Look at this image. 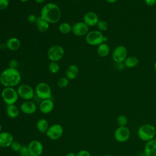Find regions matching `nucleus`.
<instances>
[{"instance_id": "nucleus-9", "label": "nucleus", "mask_w": 156, "mask_h": 156, "mask_svg": "<svg viewBox=\"0 0 156 156\" xmlns=\"http://www.w3.org/2000/svg\"><path fill=\"white\" fill-rule=\"evenodd\" d=\"M63 133V128L59 124H54L49 126L46 132V136L52 140H57L60 138Z\"/></svg>"}, {"instance_id": "nucleus-11", "label": "nucleus", "mask_w": 156, "mask_h": 156, "mask_svg": "<svg viewBox=\"0 0 156 156\" xmlns=\"http://www.w3.org/2000/svg\"><path fill=\"white\" fill-rule=\"evenodd\" d=\"M127 57V49L123 45L116 46L112 52V58L116 63H123Z\"/></svg>"}, {"instance_id": "nucleus-36", "label": "nucleus", "mask_w": 156, "mask_h": 156, "mask_svg": "<svg viewBox=\"0 0 156 156\" xmlns=\"http://www.w3.org/2000/svg\"><path fill=\"white\" fill-rule=\"evenodd\" d=\"M144 2L148 6H154L156 4V0H144Z\"/></svg>"}, {"instance_id": "nucleus-41", "label": "nucleus", "mask_w": 156, "mask_h": 156, "mask_svg": "<svg viewBox=\"0 0 156 156\" xmlns=\"http://www.w3.org/2000/svg\"><path fill=\"white\" fill-rule=\"evenodd\" d=\"M108 3H110V4H113L115 3L116 1H117V0H105Z\"/></svg>"}, {"instance_id": "nucleus-17", "label": "nucleus", "mask_w": 156, "mask_h": 156, "mask_svg": "<svg viewBox=\"0 0 156 156\" xmlns=\"http://www.w3.org/2000/svg\"><path fill=\"white\" fill-rule=\"evenodd\" d=\"M54 108V103L51 99L42 100L39 105V110L43 114L51 113Z\"/></svg>"}, {"instance_id": "nucleus-19", "label": "nucleus", "mask_w": 156, "mask_h": 156, "mask_svg": "<svg viewBox=\"0 0 156 156\" xmlns=\"http://www.w3.org/2000/svg\"><path fill=\"white\" fill-rule=\"evenodd\" d=\"M5 46L10 51H15L20 48L21 42L18 38L16 37H11L6 41Z\"/></svg>"}, {"instance_id": "nucleus-40", "label": "nucleus", "mask_w": 156, "mask_h": 156, "mask_svg": "<svg viewBox=\"0 0 156 156\" xmlns=\"http://www.w3.org/2000/svg\"><path fill=\"white\" fill-rule=\"evenodd\" d=\"M35 1V2H37V4H42L43 2H45L46 0H34Z\"/></svg>"}, {"instance_id": "nucleus-20", "label": "nucleus", "mask_w": 156, "mask_h": 156, "mask_svg": "<svg viewBox=\"0 0 156 156\" xmlns=\"http://www.w3.org/2000/svg\"><path fill=\"white\" fill-rule=\"evenodd\" d=\"M79 74V68L76 65H70L66 68L65 75L66 77L69 80L75 79Z\"/></svg>"}, {"instance_id": "nucleus-12", "label": "nucleus", "mask_w": 156, "mask_h": 156, "mask_svg": "<svg viewBox=\"0 0 156 156\" xmlns=\"http://www.w3.org/2000/svg\"><path fill=\"white\" fill-rule=\"evenodd\" d=\"M29 152L31 156H40L43 152V144L38 140L31 141L27 145Z\"/></svg>"}, {"instance_id": "nucleus-14", "label": "nucleus", "mask_w": 156, "mask_h": 156, "mask_svg": "<svg viewBox=\"0 0 156 156\" xmlns=\"http://www.w3.org/2000/svg\"><path fill=\"white\" fill-rule=\"evenodd\" d=\"M37 105L33 101H25L20 105L21 112L26 115H31L37 111Z\"/></svg>"}, {"instance_id": "nucleus-39", "label": "nucleus", "mask_w": 156, "mask_h": 156, "mask_svg": "<svg viewBox=\"0 0 156 156\" xmlns=\"http://www.w3.org/2000/svg\"><path fill=\"white\" fill-rule=\"evenodd\" d=\"M66 156H76V154L75 153H74V152H68V153L66 154Z\"/></svg>"}, {"instance_id": "nucleus-22", "label": "nucleus", "mask_w": 156, "mask_h": 156, "mask_svg": "<svg viewBox=\"0 0 156 156\" xmlns=\"http://www.w3.org/2000/svg\"><path fill=\"white\" fill-rule=\"evenodd\" d=\"M110 51V47L108 44L103 43L99 44L97 48V53L101 57H106L108 55Z\"/></svg>"}, {"instance_id": "nucleus-29", "label": "nucleus", "mask_w": 156, "mask_h": 156, "mask_svg": "<svg viewBox=\"0 0 156 156\" xmlns=\"http://www.w3.org/2000/svg\"><path fill=\"white\" fill-rule=\"evenodd\" d=\"M69 79L66 77H62L57 80V85L59 88H65L69 84Z\"/></svg>"}, {"instance_id": "nucleus-15", "label": "nucleus", "mask_w": 156, "mask_h": 156, "mask_svg": "<svg viewBox=\"0 0 156 156\" xmlns=\"http://www.w3.org/2000/svg\"><path fill=\"white\" fill-rule=\"evenodd\" d=\"M14 141L13 135L8 132H1L0 133V147L5 148L10 147Z\"/></svg>"}, {"instance_id": "nucleus-21", "label": "nucleus", "mask_w": 156, "mask_h": 156, "mask_svg": "<svg viewBox=\"0 0 156 156\" xmlns=\"http://www.w3.org/2000/svg\"><path fill=\"white\" fill-rule=\"evenodd\" d=\"M35 24L37 27V29L41 32H46L49 27V23H48L46 21L43 19L40 16L37 18Z\"/></svg>"}, {"instance_id": "nucleus-43", "label": "nucleus", "mask_w": 156, "mask_h": 156, "mask_svg": "<svg viewBox=\"0 0 156 156\" xmlns=\"http://www.w3.org/2000/svg\"><path fill=\"white\" fill-rule=\"evenodd\" d=\"M103 156H113V155H112V154H105V155H104Z\"/></svg>"}, {"instance_id": "nucleus-28", "label": "nucleus", "mask_w": 156, "mask_h": 156, "mask_svg": "<svg viewBox=\"0 0 156 156\" xmlns=\"http://www.w3.org/2000/svg\"><path fill=\"white\" fill-rule=\"evenodd\" d=\"M128 122V119L124 115H119L116 118V123L119 126H126Z\"/></svg>"}, {"instance_id": "nucleus-3", "label": "nucleus", "mask_w": 156, "mask_h": 156, "mask_svg": "<svg viewBox=\"0 0 156 156\" xmlns=\"http://www.w3.org/2000/svg\"><path fill=\"white\" fill-rule=\"evenodd\" d=\"M137 134L140 140L147 142L154 138L156 135V129L153 125L145 124L139 127Z\"/></svg>"}, {"instance_id": "nucleus-46", "label": "nucleus", "mask_w": 156, "mask_h": 156, "mask_svg": "<svg viewBox=\"0 0 156 156\" xmlns=\"http://www.w3.org/2000/svg\"><path fill=\"white\" fill-rule=\"evenodd\" d=\"M74 1H79V0H74Z\"/></svg>"}, {"instance_id": "nucleus-34", "label": "nucleus", "mask_w": 156, "mask_h": 156, "mask_svg": "<svg viewBox=\"0 0 156 156\" xmlns=\"http://www.w3.org/2000/svg\"><path fill=\"white\" fill-rule=\"evenodd\" d=\"M9 65L10 68H16V67L18 66V61L16 59H12V60H10Z\"/></svg>"}, {"instance_id": "nucleus-44", "label": "nucleus", "mask_w": 156, "mask_h": 156, "mask_svg": "<svg viewBox=\"0 0 156 156\" xmlns=\"http://www.w3.org/2000/svg\"><path fill=\"white\" fill-rule=\"evenodd\" d=\"M2 132V125L0 124V133Z\"/></svg>"}, {"instance_id": "nucleus-23", "label": "nucleus", "mask_w": 156, "mask_h": 156, "mask_svg": "<svg viewBox=\"0 0 156 156\" xmlns=\"http://www.w3.org/2000/svg\"><path fill=\"white\" fill-rule=\"evenodd\" d=\"M6 113L9 118L14 119L18 116L20 114V110L15 104L9 105L6 108Z\"/></svg>"}, {"instance_id": "nucleus-24", "label": "nucleus", "mask_w": 156, "mask_h": 156, "mask_svg": "<svg viewBox=\"0 0 156 156\" xmlns=\"http://www.w3.org/2000/svg\"><path fill=\"white\" fill-rule=\"evenodd\" d=\"M138 63L139 60L138 58L135 56L127 57V58L123 62L124 66L128 68H133L136 67L138 65Z\"/></svg>"}, {"instance_id": "nucleus-8", "label": "nucleus", "mask_w": 156, "mask_h": 156, "mask_svg": "<svg viewBox=\"0 0 156 156\" xmlns=\"http://www.w3.org/2000/svg\"><path fill=\"white\" fill-rule=\"evenodd\" d=\"M17 92L19 97L25 101L31 100L34 96L35 91L31 86L27 84H21L17 88Z\"/></svg>"}, {"instance_id": "nucleus-10", "label": "nucleus", "mask_w": 156, "mask_h": 156, "mask_svg": "<svg viewBox=\"0 0 156 156\" xmlns=\"http://www.w3.org/2000/svg\"><path fill=\"white\" fill-rule=\"evenodd\" d=\"M130 136V131L126 126H119L114 132V138L119 143L127 141Z\"/></svg>"}, {"instance_id": "nucleus-30", "label": "nucleus", "mask_w": 156, "mask_h": 156, "mask_svg": "<svg viewBox=\"0 0 156 156\" xmlns=\"http://www.w3.org/2000/svg\"><path fill=\"white\" fill-rule=\"evenodd\" d=\"M98 29L99 30V31H105L108 29V23L104 21V20H99L98 23L96 24Z\"/></svg>"}, {"instance_id": "nucleus-26", "label": "nucleus", "mask_w": 156, "mask_h": 156, "mask_svg": "<svg viewBox=\"0 0 156 156\" xmlns=\"http://www.w3.org/2000/svg\"><path fill=\"white\" fill-rule=\"evenodd\" d=\"M58 30L63 34H68L72 32V26L67 22L62 23L58 27Z\"/></svg>"}, {"instance_id": "nucleus-7", "label": "nucleus", "mask_w": 156, "mask_h": 156, "mask_svg": "<svg viewBox=\"0 0 156 156\" xmlns=\"http://www.w3.org/2000/svg\"><path fill=\"white\" fill-rule=\"evenodd\" d=\"M35 93L37 96L42 100L51 99L52 96L51 87L45 82L38 83L35 87Z\"/></svg>"}, {"instance_id": "nucleus-33", "label": "nucleus", "mask_w": 156, "mask_h": 156, "mask_svg": "<svg viewBox=\"0 0 156 156\" xmlns=\"http://www.w3.org/2000/svg\"><path fill=\"white\" fill-rule=\"evenodd\" d=\"M76 156H91L90 152L85 149H82L79 151L77 154Z\"/></svg>"}, {"instance_id": "nucleus-45", "label": "nucleus", "mask_w": 156, "mask_h": 156, "mask_svg": "<svg viewBox=\"0 0 156 156\" xmlns=\"http://www.w3.org/2000/svg\"><path fill=\"white\" fill-rule=\"evenodd\" d=\"M154 69H155V71H156V62L154 63Z\"/></svg>"}, {"instance_id": "nucleus-16", "label": "nucleus", "mask_w": 156, "mask_h": 156, "mask_svg": "<svg viewBox=\"0 0 156 156\" xmlns=\"http://www.w3.org/2000/svg\"><path fill=\"white\" fill-rule=\"evenodd\" d=\"M83 21L89 27L96 26L97 23L99 21L98 15L93 12H87L83 16Z\"/></svg>"}, {"instance_id": "nucleus-38", "label": "nucleus", "mask_w": 156, "mask_h": 156, "mask_svg": "<svg viewBox=\"0 0 156 156\" xmlns=\"http://www.w3.org/2000/svg\"><path fill=\"white\" fill-rule=\"evenodd\" d=\"M20 156H31V155L30 154V153L29 152H27L20 154Z\"/></svg>"}, {"instance_id": "nucleus-27", "label": "nucleus", "mask_w": 156, "mask_h": 156, "mask_svg": "<svg viewBox=\"0 0 156 156\" xmlns=\"http://www.w3.org/2000/svg\"><path fill=\"white\" fill-rule=\"evenodd\" d=\"M48 69L52 74L57 73L60 70V66L56 62H51L48 66Z\"/></svg>"}, {"instance_id": "nucleus-2", "label": "nucleus", "mask_w": 156, "mask_h": 156, "mask_svg": "<svg viewBox=\"0 0 156 156\" xmlns=\"http://www.w3.org/2000/svg\"><path fill=\"white\" fill-rule=\"evenodd\" d=\"M61 16L60 9L57 4L52 2L46 3L40 12V16L49 24H55L58 22Z\"/></svg>"}, {"instance_id": "nucleus-6", "label": "nucleus", "mask_w": 156, "mask_h": 156, "mask_svg": "<svg viewBox=\"0 0 156 156\" xmlns=\"http://www.w3.org/2000/svg\"><path fill=\"white\" fill-rule=\"evenodd\" d=\"M65 54V50L62 46L58 44H55L49 48L48 51L47 55L51 62L60 61Z\"/></svg>"}, {"instance_id": "nucleus-42", "label": "nucleus", "mask_w": 156, "mask_h": 156, "mask_svg": "<svg viewBox=\"0 0 156 156\" xmlns=\"http://www.w3.org/2000/svg\"><path fill=\"white\" fill-rule=\"evenodd\" d=\"M20 1H21V2H27V1H30V0H19Z\"/></svg>"}, {"instance_id": "nucleus-5", "label": "nucleus", "mask_w": 156, "mask_h": 156, "mask_svg": "<svg viewBox=\"0 0 156 156\" xmlns=\"http://www.w3.org/2000/svg\"><path fill=\"white\" fill-rule=\"evenodd\" d=\"M86 42L91 46H99L104 43L105 38L99 30H92L85 35Z\"/></svg>"}, {"instance_id": "nucleus-1", "label": "nucleus", "mask_w": 156, "mask_h": 156, "mask_svg": "<svg viewBox=\"0 0 156 156\" xmlns=\"http://www.w3.org/2000/svg\"><path fill=\"white\" fill-rule=\"evenodd\" d=\"M21 76L16 68H7L0 74V83L4 87H14L19 85Z\"/></svg>"}, {"instance_id": "nucleus-37", "label": "nucleus", "mask_w": 156, "mask_h": 156, "mask_svg": "<svg viewBox=\"0 0 156 156\" xmlns=\"http://www.w3.org/2000/svg\"><path fill=\"white\" fill-rule=\"evenodd\" d=\"M29 152V149H28V146H26V145H22L20 151H19L20 154L21 153H24V152Z\"/></svg>"}, {"instance_id": "nucleus-31", "label": "nucleus", "mask_w": 156, "mask_h": 156, "mask_svg": "<svg viewBox=\"0 0 156 156\" xmlns=\"http://www.w3.org/2000/svg\"><path fill=\"white\" fill-rule=\"evenodd\" d=\"M22 146V144L18 141H13L12 142V143L11 144L10 147L11 148V149L12 151H13L14 152H18L20 151L21 147Z\"/></svg>"}, {"instance_id": "nucleus-32", "label": "nucleus", "mask_w": 156, "mask_h": 156, "mask_svg": "<svg viewBox=\"0 0 156 156\" xmlns=\"http://www.w3.org/2000/svg\"><path fill=\"white\" fill-rule=\"evenodd\" d=\"M9 5V0H0V10L6 9Z\"/></svg>"}, {"instance_id": "nucleus-13", "label": "nucleus", "mask_w": 156, "mask_h": 156, "mask_svg": "<svg viewBox=\"0 0 156 156\" xmlns=\"http://www.w3.org/2000/svg\"><path fill=\"white\" fill-rule=\"evenodd\" d=\"M72 32L77 37L86 35L89 32V26L83 21L77 22L72 26Z\"/></svg>"}, {"instance_id": "nucleus-25", "label": "nucleus", "mask_w": 156, "mask_h": 156, "mask_svg": "<svg viewBox=\"0 0 156 156\" xmlns=\"http://www.w3.org/2000/svg\"><path fill=\"white\" fill-rule=\"evenodd\" d=\"M36 127L40 132L43 133H46V131L48 130V129L49 127V125L48 121L46 119L41 118V119H40L37 122Z\"/></svg>"}, {"instance_id": "nucleus-4", "label": "nucleus", "mask_w": 156, "mask_h": 156, "mask_svg": "<svg viewBox=\"0 0 156 156\" xmlns=\"http://www.w3.org/2000/svg\"><path fill=\"white\" fill-rule=\"evenodd\" d=\"M1 97L4 102L9 105L15 104L19 96L17 90L13 87H4L1 91Z\"/></svg>"}, {"instance_id": "nucleus-35", "label": "nucleus", "mask_w": 156, "mask_h": 156, "mask_svg": "<svg viewBox=\"0 0 156 156\" xmlns=\"http://www.w3.org/2000/svg\"><path fill=\"white\" fill-rule=\"evenodd\" d=\"M37 18V17L34 14H30L27 16V21L30 23H35Z\"/></svg>"}, {"instance_id": "nucleus-18", "label": "nucleus", "mask_w": 156, "mask_h": 156, "mask_svg": "<svg viewBox=\"0 0 156 156\" xmlns=\"http://www.w3.org/2000/svg\"><path fill=\"white\" fill-rule=\"evenodd\" d=\"M145 156H156V139L146 142L144 147Z\"/></svg>"}]
</instances>
